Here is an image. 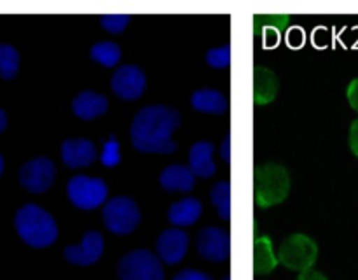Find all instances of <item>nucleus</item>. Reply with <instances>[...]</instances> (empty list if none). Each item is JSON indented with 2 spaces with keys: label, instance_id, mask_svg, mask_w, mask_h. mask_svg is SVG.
Listing matches in <instances>:
<instances>
[{
  "label": "nucleus",
  "instance_id": "c85d7f7f",
  "mask_svg": "<svg viewBox=\"0 0 358 280\" xmlns=\"http://www.w3.org/2000/svg\"><path fill=\"white\" fill-rule=\"evenodd\" d=\"M346 98H348V102H350V105H352L353 111L358 112V77L348 84V90H346Z\"/></svg>",
  "mask_w": 358,
  "mask_h": 280
},
{
  "label": "nucleus",
  "instance_id": "c9c22d12",
  "mask_svg": "<svg viewBox=\"0 0 358 280\" xmlns=\"http://www.w3.org/2000/svg\"><path fill=\"white\" fill-rule=\"evenodd\" d=\"M2 170H3V158L2 154H0V175H2Z\"/></svg>",
  "mask_w": 358,
  "mask_h": 280
},
{
  "label": "nucleus",
  "instance_id": "9b49d317",
  "mask_svg": "<svg viewBox=\"0 0 358 280\" xmlns=\"http://www.w3.org/2000/svg\"><path fill=\"white\" fill-rule=\"evenodd\" d=\"M103 254V237L98 231L91 230L83 237V241L77 245H69L63 251V255L69 262L77 266H91Z\"/></svg>",
  "mask_w": 358,
  "mask_h": 280
},
{
  "label": "nucleus",
  "instance_id": "412c9836",
  "mask_svg": "<svg viewBox=\"0 0 358 280\" xmlns=\"http://www.w3.org/2000/svg\"><path fill=\"white\" fill-rule=\"evenodd\" d=\"M91 58L94 62H98L100 65L103 66H115L121 59V48H119L115 42H108V41H101L96 42V44L91 46V51H90Z\"/></svg>",
  "mask_w": 358,
  "mask_h": 280
},
{
  "label": "nucleus",
  "instance_id": "1a4fd4ad",
  "mask_svg": "<svg viewBox=\"0 0 358 280\" xmlns=\"http://www.w3.org/2000/svg\"><path fill=\"white\" fill-rule=\"evenodd\" d=\"M55 163L45 156L34 158L20 168V182L31 192L48 191L55 182Z\"/></svg>",
  "mask_w": 358,
  "mask_h": 280
},
{
  "label": "nucleus",
  "instance_id": "7ed1b4c3",
  "mask_svg": "<svg viewBox=\"0 0 358 280\" xmlns=\"http://www.w3.org/2000/svg\"><path fill=\"white\" fill-rule=\"evenodd\" d=\"M290 192V175L278 163H266L255 168L254 196L259 206H275L282 203Z\"/></svg>",
  "mask_w": 358,
  "mask_h": 280
},
{
  "label": "nucleus",
  "instance_id": "f3484780",
  "mask_svg": "<svg viewBox=\"0 0 358 280\" xmlns=\"http://www.w3.org/2000/svg\"><path fill=\"white\" fill-rule=\"evenodd\" d=\"M280 90V80L273 70L266 66H255L254 70V102L257 105L275 100Z\"/></svg>",
  "mask_w": 358,
  "mask_h": 280
},
{
  "label": "nucleus",
  "instance_id": "dca6fc26",
  "mask_svg": "<svg viewBox=\"0 0 358 280\" xmlns=\"http://www.w3.org/2000/svg\"><path fill=\"white\" fill-rule=\"evenodd\" d=\"M194 177L192 170L185 164H170V167L164 168L159 175V184L161 188L166 189V191H182L187 192L194 189Z\"/></svg>",
  "mask_w": 358,
  "mask_h": 280
},
{
  "label": "nucleus",
  "instance_id": "bb28decb",
  "mask_svg": "<svg viewBox=\"0 0 358 280\" xmlns=\"http://www.w3.org/2000/svg\"><path fill=\"white\" fill-rule=\"evenodd\" d=\"M129 21H131L129 14H103L100 18L101 27L107 31H110V34H121V31H124Z\"/></svg>",
  "mask_w": 358,
  "mask_h": 280
},
{
  "label": "nucleus",
  "instance_id": "72a5a7b5",
  "mask_svg": "<svg viewBox=\"0 0 358 280\" xmlns=\"http://www.w3.org/2000/svg\"><path fill=\"white\" fill-rule=\"evenodd\" d=\"M297 280H327V276L320 272H315V270H310V272L301 273Z\"/></svg>",
  "mask_w": 358,
  "mask_h": 280
},
{
  "label": "nucleus",
  "instance_id": "9d476101",
  "mask_svg": "<svg viewBox=\"0 0 358 280\" xmlns=\"http://www.w3.org/2000/svg\"><path fill=\"white\" fill-rule=\"evenodd\" d=\"M112 91L122 100L133 102L142 97L147 86V77L143 70L136 65H122L112 74Z\"/></svg>",
  "mask_w": 358,
  "mask_h": 280
},
{
  "label": "nucleus",
  "instance_id": "a211bd4d",
  "mask_svg": "<svg viewBox=\"0 0 358 280\" xmlns=\"http://www.w3.org/2000/svg\"><path fill=\"white\" fill-rule=\"evenodd\" d=\"M203 205L198 198H184L175 202L168 210V219L177 227H185L194 224L201 217Z\"/></svg>",
  "mask_w": 358,
  "mask_h": 280
},
{
  "label": "nucleus",
  "instance_id": "2f4dec72",
  "mask_svg": "<svg viewBox=\"0 0 358 280\" xmlns=\"http://www.w3.org/2000/svg\"><path fill=\"white\" fill-rule=\"evenodd\" d=\"M231 154H233V150H231V133H227L222 140V146H220V158H222V160L229 164Z\"/></svg>",
  "mask_w": 358,
  "mask_h": 280
},
{
  "label": "nucleus",
  "instance_id": "2eb2a0df",
  "mask_svg": "<svg viewBox=\"0 0 358 280\" xmlns=\"http://www.w3.org/2000/svg\"><path fill=\"white\" fill-rule=\"evenodd\" d=\"M108 108V100L105 94L86 90L72 100V111L80 119H94L105 114Z\"/></svg>",
  "mask_w": 358,
  "mask_h": 280
},
{
  "label": "nucleus",
  "instance_id": "aec40b11",
  "mask_svg": "<svg viewBox=\"0 0 358 280\" xmlns=\"http://www.w3.org/2000/svg\"><path fill=\"white\" fill-rule=\"evenodd\" d=\"M278 265V258H276L275 251H273L271 238L262 234L257 237L254 241V270L257 275H264L275 270Z\"/></svg>",
  "mask_w": 358,
  "mask_h": 280
},
{
  "label": "nucleus",
  "instance_id": "5701e85b",
  "mask_svg": "<svg viewBox=\"0 0 358 280\" xmlns=\"http://www.w3.org/2000/svg\"><path fill=\"white\" fill-rule=\"evenodd\" d=\"M20 69V52L10 44H0V76L13 79Z\"/></svg>",
  "mask_w": 358,
  "mask_h": 280
},
{
  "label": "nucleus",
  "instance_id": "e433bc0d",
  "mask_svg": "<svg viewBox=\"0 0 358 280\" xmlns=\"http://www.w3.org/2000/svg\"><path fill=\"white\" fill-rule=\"evenodd\" d=\"M224 280H231V275H226V276H224Z\"/></svg>",
  "mask_w": 358,
  "mask_h": 280
},
{
  "label": "nucleus",
  "instance_id": "6e6552de",
  "mask_svg": "<svg viewBox=\"0 0 358 280\" xmlns=\"http://www.w3.org/2000/svg\"><path fill=\"white\" fill-rule=\"evenodd\" d=\"M196 248L203 259H208L213 262L226 261L231 255L229 231L217 226L203 227L196 237Z\"/></svg>",
  "mask_w": 358,
  "mask_h": 280
},
{
  "label": "nucleus",
  "instance_id": "7c9ffc66",
  "mask_svg": "<svg viewBox=\"0 0 358 280\" xmlns=\"http://www.w3.org/2000/svg\"><path fill=\"white\" fill-rule=\"evenodd\" d=\"M350 149L358 158V119L352 122V128H350Z\"/></svg>",
  "mask_w": 358,
  "mask_h": 280
},
{
  "label": "nucleus",
  "instance_id": "f704fd0d",
  "mask_svg": "<svg viewBox=\"0 0 358 280\" xmlns=\"http://www.w3.org/2000/svg\"><path fill=\"white\" fill-rule=\"evenodd\" d=\"M6 126H7V115H6V112L0 108V132H3V130H6Z\"/></svg>",
  "mask_w": 358,
  "mask_h": 280
},
{
  "label": "nucleus",
  "instance_id": "39448f33",
  "mask_svg": "<svg viewBox=\"0 0 358 280\" xmlns=\"http://www.w3.org/2000/svg\"><path fill=\"white\" fill-rule=\"evenodd\" d=\"M121 280H164L161 259L147 248H136L122 255L117 265Z\"/></svg>",
  "mask_w": 358,
  "mask_h": 280
},
{
  "label": "nucleus",
  "instance_id": "6ab92c4d",
  "mask_svg": "<svg viewBox=\"0 0 358 280\" xmlns=\"http://www.w3.org/2000/svg\"><path fill=\"white\" fill-rule=\"evenodd\" d=\"M191 104L196 111L205 112V114H224L227 111L226 94L217 90H198L192 93Z\"/></svg>",
  "mask_w": 358,
  "mask_h": 280
},
{
  "label": "nucleus",
  "instance_id": "4468645a",
  "mask_svg": "<svg viewBox=\"0 0 358 280\" xmlns=\"http://www.w3.org/2000/svg\"><path fill=\"white\" fill-rule=\"evenodd\" d=\"M213 144L208 140L192 144L189 149V168L198 177L208 178L215 174V161H213Z\"/></svg>",
  "mask_w": 358,
  "mask_h": 280
},
{
  "label": "nucleus",
  "instance_id": "4be33fe9",
  "mask_svg": "<svg viewBox=\"0 0 358 280\" xmlns=\"http://www.w3.org/2000/svg\"><path fill=\"white\" fill-rule=\"evenodd\" d=\"M212 196V203L217 209L220 219L229 220L231 219V184L227 181L217 182L210 191Z\"/></svg>",
  "mask_w": 358,
  "mask_h": 280
},
{
  "label": "nucleus",
  "instance_id": "393cba45",
  "mask_svg": "<svg viewBox=\"0 0 358 280\" xmlns=\"http://www.w3.org/2000/svg\"><path fill=\"white\" fill-rule=\"evenodd\" d=\"M289 23V16L285 14H268V16H262V14H257L254 18L255 31H262L266 28H276V30H282V28L287 27Z\"/></svg>",
  "mask_w": 358,
  "mask_h": 280
},
{
  "label": "nucleus",
  "instance_id": "ddd939ff",
  "mask_svg": "<svg viewBox=\"0 0 358 280\" xmlns=\"http://www.w3.org/2000/svg\"><path fill=\"white\" fill-rule=\"evenodd\" d=\"M62 160L69 168L90 167L96 160V146L87 139H66L62 144Z\"/></svg>",
  "mask_w": 358,
  "mask_h": 280
},
{
  "label": "nucleus",
  "instance_id": "0eeeda50",
  "mask_svg": "<svg viewBox=\"0 0 358 280\" xmlns=\"http://www.w3.org/2000/svg\"><path fill=\"white\" fill-rule=\"evenodd\" d=\"M69 200L80 210H93L105 203L108 188L100 177H87V175H73L66 184Z\"/></svg>",
  "mask_w": 358,
  "mask_h": 280
},
{
  "label": "nucleus",
  "instance_id": "473e14b6",
  "mask_svg": "<svg viewBox=\"0 0 358 280\" xmlns=\"http://www.w3.org/2000/svg\"><path fill=\"white\" fill-rule=\"evenodd\" d=\"M304 41V34L299 27H292V30L289 31V44L294 48H299Z\"/></svg>",
  "mask_w": 358,
  "mask_h": 280
},
{
  "label": "nucleus",
  "instance_id": "20e7f679",
  "mask_svg": "<svg viewBox=\"0 0 358 280\" xmlns=\"http://www.w3.org/2000/svg\"><path fill=\"white\" fill-rule=\"evenodd\" d=\"M105 227L115 234H129L138 227L142 214L138 203L129 196H115L108 200L101 212Z\"/></svg>",
  "mask_w": 358,
  "mask_h": 280
},
{
  "label": "nucleus",
  "instance_id": "f03ea898",
  "mask_svg": "<svg viewBox=\"0 0 358 280\" xmlns=\"http://www.w3.org/2000/svg\"><path fill=\"white\" fill-rule=\"evenodd\" d=\"M14 224L23 241L31 247H48L58 238V224L55 217L34 203H28L17 210Z\"/></svg>",
  "mask_w": 358,
  "mask_h": 280
},
{
  "label": "nucleus",
  "instance_id": "b1692460",
  "mask_svg": "<svg viewBox=\"0 0 358 280\" xmlns=\"http://www.w3.org/2000/svg\"><path fill=\"white\" fill-rule=\"evenodd\" d=\"M100 161L105 167H115V164L121 163V146H119L117 139L114 135L108 136L103 142V147H101Z\"/></svg>",
  "mask_w": 358,
  "mask_h": 280
},
{
  "label": "nucleus",
  "instance_id": "f8f14e48",
  "mask_svg": "<svg viewBox=\"0 0 358 280\" xmlns=\"http://www.w3.org/2000/svg\"><path fill=\"white\" fill-rule=\"evenodd\" d=\"M189 248V234L180 227L164 230L156 241L157 258L166 265H177L185 258Z\"/></svg>",
  "mask_w": 358,
  "mask_h": 280
},
{
  "label": "nucleus",
  "instance_id": "f257e3e1",
  "mask_svg": "<svg viewBox=\"0 0 358 280\" xmlns=\"http://www.w3.org/2000/svg\"><path fill=\"white\" fill-rule=\"evenodd\" d=\"M180 122V112L168 105H147L140 108L129 128L133 147L140 153H173L177 144L171 135Z\"/></svg>",
  "mask_w": 358,
  "mask_h": 280
},
{
  "label": "nucleus",
  "instance_id": "cd10ccee",
  "mask_svg": "<svg viewBox=\"0 0 358 280\" xmlns=\"http://www.w3.org/2000/svg\"><path fill=\"white\" fill-rule=\"evenodd\" d=\"M173 280H213L212 276L208 275V273L205 272H199V270H182V272H178L177 275L173 276Z\"/></svg>",
  "mask_w": 358,
  "mask_h": 280
},
{
  "label": "nucleus",
  "instance_id": "c756f323",
  "mask_svg": "<svg viewBox=\"0 0 358 280\" xmlns=\"http://www.w3.org/2000/svg\"><path fill=\"white\" fill-rule=\"evenodd\" d=\"M262 35H264V44L268 48H275L280 42V30H276V28H266V30H262Z\"/></svg>",
  "mask_w": 358,
  "mask_h": 280
},
{
  "label": "nucleus",
  "instance_id": "a878e982",
  "mask_svg": "<svg viewBox=\"0 0 358 280\" xmlns=\"http://www.w3.org/2000/svg\"><path fill=\"white\" fill-rule=\"evenodd\" d=\"M206 63L213 69H226L231 63V46H220V48H213L210 51H206L205 56Z\"/></svg>",
  "mask_w": 358,
  "mask_h": 280
},
{
  "label": "nucleus",
  "instance_id": "423d86ee",
  "mask_svg": "<svg viewBox=\"0 0 358 280\" xmlns=\"http://www.w3.org/2000/svg\"><path fill=\"white\" fill-rule=\"evenodd\" d=\"M318 258V247L308 234H290L280 245L278 259L285 268L294 272H310Z\"/></svg>",
  "mask_w": 358,
  "mask_h": 280
}]
</instances>
